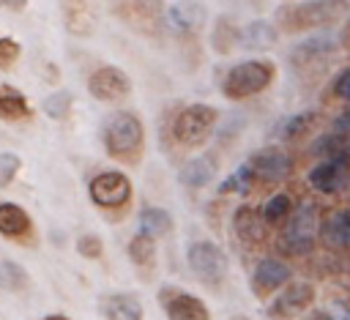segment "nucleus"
I'll list each match as a JSON object with an SVG mask.
<instances>
[{
  "label": "nucleus",
  "mask_w": 350,
  "mask_h": 320,
  "mask_svg": "<svg viewBox=\"0 0 350 320\" xmlns=\"http://www.w3.org/2000/svg\"><path fill=\"white\" fill-rule=\"evenodd\" d=\"M336 46H339V36H336V33H331V30H317L314 36H306V38H301L298 44H293V49H290V63H293L295 68H306V66H312V63H317V60H325Z\"/></svg>",
  "instance_id": "14"
},
{
  "label": "nucleus",
  "mask_w": 350,
  "mask_h": 320,
  "mask_svg": "<svg viewBox=\"0 0 350 320\" xmlns=\"http://www.w3.org/2000/svg\"><path fill=\"white\" fill-rule=\"evenodd\" d=\"M104 148L112 159L118 161H137L142 153V142H145V129L142 120L129 112V109H118L107 118L104 123Z\"/></svg>",
  "instance_id": "3"
},
{
  "label": "nucleus",
  "mask_w": 350,
  "mask_h": 320,
  "mask_svg": "<svg viewBox=\"0 0 350 320\" xmlns=\"http://www.w3.org/2000/svg\"><path fill=\"white\" fill-rule=\"evenodd\" d=\"M33 222L27 211L16 202H0V235L5 238H25L30 235Z\"/></svg>",
  "instance_id": "20"
},
{
  "label": "nucleus",
  "mask_w": 350,
  "mask_h": 320,
  "mask_svg": "<svg viewBox=\"0 0 350 320\" xmlns=\"http://www.w3.org/2000/svg\"><path fill=\"white\" fill-rule=\"evenodd\" d=\"M63 16H66V27L74 33V36H88L93 33L96 27V19H93V11H90V3L88 0H63Z\"/></svg>",
  "instance_id": "22"
},
{
  "label": "nucleus",
  "mask_w": 350,
  "mask_h": 320,
  "mask_svg": "<svg viewBox=\"0 0 350 320\" xmlns=\"http://www.w3.org/2000/svg\"><path fill=\"white\" fill-rule=\"evenodd\" d=\"M0 5H5V8H11V11H22V8L27 5V0H0Z\"/></svg>",
  "instance_id": "38"
},
{
  "label": "nucleus",
  "mask_w": 350,
  "mask_h": 320,
  "mask_svg": "<svg viewBox=\"0 0 350 320\" xmlns=\"http://www.w3.org/2000/svg\"><path fill=\"white\" fill-rule=\"evenodd\" d=\"M101 312L107 320H142V304L131 293H112L101 301Z\"/></svg>",
  "instance_id": "19"
},
{
  "label": "nucleus",
  "mask_w": 350,
  "mask_h": 320,
  "mask_svg": "<svg viewBox=\"0 0 350 320\" xmlns=\"http://www.w3.org/2000/svg\"><path fill=\"white\" fill-rule=\"evenodd\" d=\"M129 260L134 265H150L156 260V238L145 235V232H137L129 241Z\"/></svg>",
  "instance_id": "27"
},
{
  "label": "nucleus",
  "mask_w": 350,
  "mask_h": 320,
  "mask_svg": "<svg viewBox=\"0 0 350 320\" xmlns=\"http://www.w3.org/2000/svg\"><path fill=\"white\" fill-rule=\"evenodd\" d=\"M22 55V44L16 38H8V36H0V68L11 66L16 57Z\"/></svg>",
  "instance_id": "35"
},
{
  "label": "nucleus",
  "mask_w": 350,
  "mask_h": 320,
  "mask_svg": "<svg viewBox=\"0 0 350 320\" xmlns=\"http://www.w3.org/2000/svg\"><path fill=\"white\" fill-rule=\"evenodd\" d=\"M216 172V161L213 156H197V159H189L180 172H178V181L186 186V189H202Z\"/></svg>",
  "instance_id": "21"
},
{
  "label": "nucleus",
  "mask_w": 350,
  "mask_h": 320,
  "mask_svg": "<svg viewBox=\"0 0 350 320\" xmlns=\"http://www.w3.org/2000/svg\"><path fill=\"white\" fill-rule=\"evenodd\" d=\"M139 232L145 235H167L172 230V216L164 208H142L139 211Z\"/></svg>",
  "instance_id": "25"
},
{
  "label": "nucleus",
  "mask_w": 350,
  "mask_h": 320,
  "mask_svg": "<svg viewBox=\"0 0 350 320\" xmlns=\"http://www.w3.org/2000/svg\"><path fill=\"white\" fill-rule=\"evenodd\" d=\"M320 208L312 202H304L293 211L290 222L282 227L279 235V252L290 257H306L314 252L320 241Z\"/></svg>",
  "instance_id": "4"
},
{
  "label": "nucleus",
  "mask_w": 350,
  "mask_h": 320,
  "mask_svg": "<svg viewBox=\"0 0 350 320\" xmlns=\"http://www.w3.org/2000/svg\"><path fill=\"white\" fill-rule=\"evenodd\" d=\"M238 38H241V30H238L230 19H219L216 27H213V38H211V44H213L216 52L227 55V52L238 44Z\"/></svg>",
  "instance_id": "29"
},
{
  "label": "nucleus",
  "mask_w": 350,
  "mask_h": 320,
  "mask_svg": "<svg viewBox=\"0 0 350 320\" xmlns=\"http://www.w3.org/2000/svg\"><path fill=\"white\" fill-rule=\"evenodd\" d=\"M317 298V290L312 282H304V279H293L287 287H282L271 304L265 306V315L271 320H295L301 315L309 312V306L314 304Z\"/></svg>",
  "instance_id": "6"
},
{
  "label": "nucleus",
  "mask_w": 350,
  "mask_h": 320,
  "mask_svg": "<svg viewBox=\"0 0 350 320\" xmlns=\"http://www.w3.org/2000/svg\"><path fill=\"white\" fill-rule=\"evenodd\" d=\"M276 79V66L265 57H252L243 63H235L224 79H221V93L230 101H243L252 98L262 90H268Z\"/></svg>",
  "instance_id": "2"
},
{
  "label": "nucleus",
  "mask_w": 350,
  "mask_h": 320,
  "mask_svg": "<svg viewBox=\"0 0 350 320\" xmlns=\"http://www.w3.org/2000/svg\"><path fill=\"white\" fill-rule=\"evenodd\" d=\"M331 93L339 98V101H350V68L339 71L334 85H331Z\"/></svg>",
  "instance_id": "36"
},
{
  "label": "nucleus",
  "mask_w": 350,
  "mask_h": 320,
  "mask_svg": "<svg viewBox=\"0 0 350 320\" xmlns=\"http://www.w3.org/2000/svg\"><path fill=\"white\" fill-rule=\"evenodd\" d=\"M276 41H279V27L265 19H254L246 27H241L238 46H243L246 52H265V49L276 46Z\"/></svg>",
  "instance_id": "18"
},
{
  "label": "nucleus",
  "mask_w": 350,
  "mask_h": 320,
  "mask_svg": "<svg viewBox=\"0 0 350 320\" xmlns=\"http://www.w3.org/2000/svg\"><path fill=\"white\" fill-rule=\"evenodd\" d=\"M293 211H295V205H293V197H290L287 191L271 194V197L262 202V208H260V213H262V219H265L268 227H284V224L290 222Z\"/></svg>",
  "instance_id": "23"
},
{
  "label": "nucleus",
  "mask_w": 350,
  "mask_h": 320,
  "mask_svg": "<svg viewBox=\"0 0 350 320\" xmlns=\"http://www.w3.org/2000/svg\"><path fill=\"white\" fill-rule=\"evenodd\" d=\"M0 118H3V120H22V118H30V104H27L25 93L8 88V85H0Z\"/></svg>",
  "instance_id": "24"
},
{
  "label": "nucleus",
  "mask_w": 350,
  "mask_h": 320,
  "mask_svg": "<svg viewBox=\"0 0 350 320\" xmlns=\"http://www.w3.org/2000/svg\"><path fill=\"white\" fill-rule=\"evenodd\" d=\"M219 123V109L211 104H189L172 120V137L183 148L202 145Z\"/></svg>",
  "instance_id": "5"
},
{
  "label": "nucleus",
  "mask_w": 350,
  "mask_h": 320,
  "mask_svg": "<svg viewBox=\"0 0 350 320\" xmlns=\"http://www.w3.org/2000/svg\"><path fill=\"white\" fill-rule=\"evenodd\" d=\"M342 16H350V0H301L276 11V25L284 33L323 30Z\"/></svg>",
  "instance_id": "1"
},
{
  "label": "nucleus",
  "mask_w": 350,
  "mask_h": 320,
  "mask_svg": "<svg viewBox=\"0 0 350 320\" xmlns=\"http://www.w3.org/2000/svg\"><path fill=\"white\" fill-rule=\"evenodd\" d=\"M304 320H350V306L347 304H331L325 309H312L304 315Z\"/></svg>",
  "instance_id": "33"
},
{
  "label": "nucleus",
  "mask_w": 350,
  "mask_h": 320,
  "mask_svg": "<svg viewBox=\"0 0 350 320\" xmlns=\"http://www.w3.org/2000/svg\"><path fill=\"white\" fill-rule=\"evenodd\" d=\"M159 304L170 320H211V312L202 304V298H197L183 287L164 284L159 290Z\"/></svg>",
  "instance_id": "9"
},
{
  "label": "nucleus",
  "mask_w": 350,
  "mask_h": 320,
  "mask_svg": "<svg viewBox=\"0 0 350 320\" xmlns=\"http://www.w3.org/2000/svg\"><path fill=\"white\" fill-rule=\"evenodd\" d=\"M265 227H268V224H265L260 208H254V205H241V208H235V213H232V232H235V238H238L243 246H257V243H262Z\"/></svg>",
  "instance_id": "15"
},
{
  "label": "nucleus",
  "mask_w": 350,
  "mask_h": 320,
  "mask_svg": "<svg viewBox=\"0 0 350 320\" xmlns=\"http://www.w3.org/2000/svg\"><path fill=\"white\" fill-rule=\"evenodd\" d=\"M41 320H71V317H66V315H46V317H41Z\"/></svg>",
  "instance_id": "39"
},
{
  "label": "nucleus",
  "mask_w": 350,
  "mask_h": 320,
  "mask_svg": "<svg viewBox=\"0 0 350 320\" xmlns=\"http://www.w3.org/2000/svg\"><path fill=\"white\" fill-rule=\"evenodd\" d=\"M164 22L175 33H194L205 22V8L200 3H194V0H178V3L167 5Z\"/></svg>",
  "instance_id": "17"
},
{
  "label": "nucleus",
  "mask_w": 350,
  "mask_h": 320,
  "mask_svg": "<svg viewBox=\"0 0 350 320\" xmlns=\"http://www.w3.org/2000/svg\"><path fill=\"white\" fill-rule=\"evenodd\" d=\"M293 282V268L279 260V257H262L254 271H252V279H249V287L257 298H268V295H276L282 287H287Z\"/></svg>",
  "instance_id": "11"
},
{
  "label": "nucleus",
  "mask_w": 350,
  "mask_h": 320,
  "mask_svg": "<svg viewBox=\"0 0 350 320\" xmlns=\"http://www.w3.org/2000/svg\"><path fill=\"white\" fill-rule=\"evenodd\" d=\"M320 243L331 252H342L350 246V208H336L323 219Z\"/></svg>",
  "instance_id": "16"
},
{
  "label": "nucleus",
  "mask_w": 350,
  "mask_h": 320,
  "mask_svg": "<svg viewBox=\"0 0 350 320\" xmlns=\"http://www.w3.org/2000/svg\"><path fill=\"white\" fill-rule=\"evenodd\" d=\"M254 181H257V178H254V170H252L249 161H246V164L235 167V170L219 183V194H241V191H249Z\"/></svg>",
  "instance_id": "26"
},
{
  "label": "nucleus",
  "mask_w": 350,
  "mask_h": 320,
  "mask_svg": "<svg viewBox=\"0 0 350 320\" xmlns=\"http://www.w3.org/2000/svg\"><path fill=\"white\" fill-rule=\"evenodd\" d=\"M77 252H79L82 257L96 260V257H101V254H104V243H101V238H98V235L85 232V235H79V238H77Z\"/></svg>",
  "instance_id": "34"
},
{
  "label": "nucleus",
  "mask_w": 350,
  "mask_h": 320,
  "mask_svg": "<svg viewBox=\"0 0 350 320\" xmlns=\"http://www.w3.org/2000/svg\"><path fill=\"white\" fill-rule=\"evenodd\" d=\"M71 101H74V96L68 93V90H55V93H49L46 98H44V112L52 118V120H66L68 118V112H71Z\"/></svg>",
  "instance_id": "30"
},
{
  "label": "nucleus",
  "mask_w": 350,
  "mask_h": 320,
  "mask_svg": "<svg viewBox=\"0 0 350 320\" xmlns=\"http://www.w3.org/2000/svg\"><path fill=\"white\" fill-rule=\"evenodd\" d=\"M306 181L317 194H339V191H345V186L350 181V159H342V156L320 159L309 170Z\"/></svg>",
  "instance_id": "12"
},
{
  "label": "nucleus",
  "mask_w": 350,
  "mask_h": 320,
  "mask_svg": "<svg viewBox=\"0 0 350 320\" xmlns=\"http://www.w3.org/2000/svg\"><path fill=\"white\" fill-rule=\"evenodd\" d=\"M88 90L93 98L98 101H123L131 93V79L123 68L118 66H98L90 77H88Z\"/></svg>",
  "instance_id": "13"
},
{
  "label": "nucleus",
  "mask_w": 350,
  "mask_h": 320,
  "mask_svg": "<svg viewBox=\"0 0 350 320\" xmlns=\"http://www.w3.org/2000/svg\"><path fill=\"white\" fill-rule=\"evenodd\" d=\"M186 263L208 284H219L227 276V254L213 241H194V243H189Z\"/></svg>",
  "instance_id": "7"
},
{
  "label": "nucleus",
  "mask_w": 350,
  "mask_h": 320,
  "mask_svg": "<svg viewBox=\"0 0 350 320\" xmlns=\"http://www.w3.org/2000/svg\"><path fill=\"white\" fill-rule=\"evenodd\" d=\"M249 167L254 178L262 183H282L293 172V156L282 145H265L249 156Z\"/></svg>",
  "instance_id": "10"
},
{
  "label": "nucleus",
  "mask_w": 350,
  "mask_h": 320,
  "mask_svg": "<svg viewBox=\"0 0 350 320\" xmlns=\"http://www.w3.org/2000/svg\"><path fill=\"white\" fill-rule=\"evenodd\" d=\"M25 284H27V271H25L22 265L11 263V260H0V287L16 293V290H22Z\"/></svg>",
  "instance_id": "31"
},
{
  "label": "nucleus",
  "mask_w": 350,
  "mask_h": 320,
  "mask_svg": "<svg viewBox=\"0 0 350 320\" xmlns=\"http://www.w3.org/2000/svg\"><path fill=\"white\" fill-rule=\"evenodd\" d=\"M334 131H339V134H347V137H350V109H345V112L334 120Z\"/></svg>",
  "instance_id": "37"
},
{
  "label": "nucleus",
  "mask_w": 350,
  "mask_h": 320,
  "mask_svg": "<svg viewBox=\"0 0 350 320\" xmlns=\"http://www.w3.org/2000/svg\"><path fill=\"white\" fill-rule=\"evenodd\" d=\"M312 120H314V112H298V115H290L287 120H282L279 126V137L284 142H293V139H301L309 129H312Z\"/></svg>",
  "instance_id": "28"
},
{
  "label": "nucleus",
  "mask_w": 350,
  "mask_h": 320,
  "mask_svg": "<svg viewBox=\"0 0 350 320\" xmlns=\"http://www.w3.org/2000/svg\"><path fill=\"white\" fill-rule=\"evenodd\" d=\"M19 167H22V159L16 153H0V189L14 183V178L19 175Z\"/></svg>",
  "instance_id": "32"
},
{
  "label": "nucleus",
  "mask_w": 350,
  "mask_h": 320,
  "mask_svg": "<svg viewBox=\"0 0 350 320\" xmlns=\"http://www.w3.org/2000/svg\"><path fill=\"white\" fill-rule=\"evenodd\" d=\"M88 191L98 208H123L131 200V181L120 170H104L93 175Z\"/></svg>",
  "instance_id": "8"
},
{
  "label": "nucleus",
  "mask_w": 350,
  "mask_h": 320,
  "mask_svg": "<svg viewBox=\"0 0 350 320\" xmlns=\"http://www.w3.org/2000/svg\"><path fill=\"white\" fill-rule=\"evenodd\" d=\"M347 19H350V16H347Z\"/></svg>",
  "instance_id": "40"
}]
</instances>
